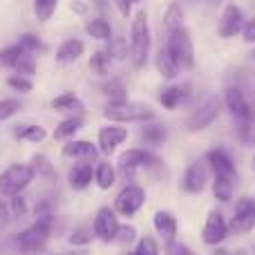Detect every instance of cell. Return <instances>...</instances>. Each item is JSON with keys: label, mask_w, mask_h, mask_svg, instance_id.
Returning <instances> with one entry per match:
<instances>
[{"label": "cell", "mask_w": 255, "mask_h": 255, "mask_svg": "<svg viewBox=\"0 0 255 255\" xmlns=\"http://www.w3.org/2000/svg\"><path fill=\"white\" fill-rule=\"evenodd\" d=\"M224 106L233 115V119L255 124V88L249 83L240 81V83L229 85L224 94Z\"/></svg>", "instance_id": "6da1fadb"}, {"label": "cell", "mask_w": 255, "mask_h": 255, "mask_svg": "<svg viewBox=\"0 0 255 255\" xmlns=\"http://www.w3.org/2000/svg\"><path fill=\"white\" fill-rule=\"evenodd\" d=\"M150 45H152V38H150L148 13L136 11L134 20H132V27H130V61L136 70L145 67V63H148Z\"/></svg>", "instance_id": "7a4b0ae2"}, {"label": "cell", "mask_w": 255, "mask_h": 255, "mask_svg": "<svg viewBox=\"0 0 255 255\" xmlns=\"http://www.w3.org/2000/svg\"><path fill=\"white\" fill-rule=\"evenodd\" d=\"M110 124H148L154 121V112L150 110L145 103H136V101H121V103H108L103 110Z\"/></svg>", "instance_id": "3957f363"}, {"label": "cell", "mask_w": 255, "mask_h": 255, "mask_svg": "<svg viewBox=\"0 0 255 255\" xmlns=\"http://www.w3.org/2000/svg\"><path fill=\"white\" fill-rule=\"evenodd\" d=\"M36 179V172L27 163H11L0 175V197H16L25 188H29Z\"/></svg>", "instance_id": "277c9868"}, {"label": "cell", "mask_w": 255, "mask_h": 255, "mask_svg": "<svg viewBox=\"0 0 255 255\" xmlns=\"http://www.w3.org/2000/svg\"><path fill=\"white\" fill-rule=\"evenodd\" d=\"M166 49L177 61V65L181 70H193L195 67V49H193V40H190V34L186 31V27L168 34Z\"/></svg>", "instance_id": "5b68a950"}, {"label": "cell", "mask_w": 255, "mask_h": 255, "mask_svg": "<svg viewBox=\"0 0 255 255\" xmlns=\"http://www.w3.org/2000/svg\"><path fill=\"white\" fill-rule=\"evenodd\" d=\"M222 112V99L220 97H208L199 108H195L190 112V117L186 119V130L188 132H202L206 130L211 124H215V119Z\"/></svg>", "instance_id": "8992f818"}, {"label": "cell", "mask_w": 255, "mask_h": 255, "mask_svg": "<svg viewBox=\"0 0 255 255\" xmlns=\"http://www.w3.org/2000/svg\"><path fill=\"white\" fill-rule=\"evenodd\" d=\"M145 204V190L136 184H126L115 197V213L121 217H132L143 208Z\"/></svg>", "instance_id": "52a82bcc"}, {"label": "cell", "mask_w": 255, "mask_h": 255, "mask_svg": "<svg viewBox=\"0 0 255 255\" xmlns=\"http://www.w3.org/2000/svg\"><path fill=\"white\" fill-rule=\"evenodd\" d=\"M159 163L161 161L152 152H148L145 148H130L119 157V175L128 179L139 168H152V166H159Z\"/></svg>", "instance_id": "ba28073f"}, {"label": "cell", "mask_w": 255, "mask_h": 255, "mask_svg": "<svg viewBox=\"0 0 255 255\" xmlns=\"http://www.w3.org/2000/svg\"><path fill=\"white\" fill-rule=\"evenodd\" d=\"M119 226H121V224H119V215L115 213V208L101 206V208L97 211V215H94V222H92L94 238H99L103 244L115 242Z\"/></svg>", "instance_id": "9c48e42d"}, {"label": "cell", "mask_w": 255, "mask_h": 255, "mask_svg": "<svg viewBox=\"0 0 255 255\" xmlns=\"http://www.w3.org/2000/svg\"><path fill=\"white\" fill-rule=\"evenodd\" d=\"M229 235V222L222 215V211H211L206 217V224L202 229V240L208 247H217L220 242H224Z\"/></svg>", "instance_id": "30bf717a"}, {"label": "cell", "mask_w": 255, "mask_h": 255, "mask_svg": "<svg viewBox=\"0 0 255 255\" xmlns=\"http://www.w3.org/2000/svg\"><path fill=\"white\" fill-rule=\"evenodd\" d=\"M244 13L238 4H226L224 11H222L220 25H217V36L220 38H233L235 34H240L244 27Z\"/></svg>", "instance_id": "8fae6325"}, {"label": "cell", "mask_w": 255, "mask_h": 255, "mask_svg": "<svg viewBox=\"0 0 255 255\" xmlns=\"http://www.w3.org/2000/svg\"><path fill=\"white\" fill-rule=\"evenodd\" d=\"M255 226V202L249 197H242L235 202L233 220H231V229L238 233H249Z\"/></svg>", "instance_id": "7c38bea8"}, {"label": "cell", "mask_w": 255, "mask_h": 255, "mask_svg": "<svg viewBox=\"0 0 255 255\" xmlns=\"http://www.w3.org/2000/svg\"><path fill=\"white\" fill-rule=\"evenodd\" d=\"M206 166L208 170H213V175L220 177H231V179H238V168H235V161L226 150L215 148L206 152Z\"/></svg>", "instance_id": "4fadbf2b"}, {"label": "cell", "mask_w": 255, "mask_h": 255, "mask_svg": "<svg viewBox=\"0 0 255 255\" xmlns=\"http://www.w3.org/2000/svg\"><path fill=\"white\" fill-rule=\"evenodd\" d=\"M208 184V166L206 161H195L186 168L184 177H181V188L190 195H197L206 188Z\"/></svg>", "instance_id": "5bb4252c"}, {"label": "cell", "mask_w": 255, "mask_h": 255, "mask_svg": "<svg viewBox=\"0 0 255 255\" xmlns=\"http://www.w3.org/2000/svg\"><path fill=\"white\" fill-rule=\"evenodd\" d=\"M128 139V128H124L121 124H110V126H103L99 130V152L108 154L110 157L112 152L117 150V145H121Z\"/></svg>", "instance_id": "9a60e30c"}, {"label": "cell", "mask_w": 255, "mask_h": 255, "mask_svg": "<svg viewBox=\"0 0 255 255\" xmlns=\"http://www.w3.org/2000/svg\"><path fill=\"white\" fill-rule=\"evenodd\" d=\"M61 154L65 159H74V161H94L99 157V148L94 143H90V141L70 139V141H65Z\"/></svg>", "instance_id": "2e32d148"}, {"label": "cell", "mask_w": 255, "mask_h": 255, "mask_svg": "<svg viewBox=\"0 0 255 255\" xmlns=\"http://www.w3.org/2000/svg\"><path fill=\"white\" fill-rule=\"evenodd\" d=\"M67 181L74 190H85L94 181V168L92 161H76L67 172Z\"/></svg>", "instance_id": "e0dca14e"}, {"label": "cell", "mask_w": 255, "mask_h": 255, "mask_svg": "<svg viewBox=\"0 0 255 255\" xmlns=\"http://www.w3.org/2000/svg\"><path fill=\"white\" fill-rule=\"evenodd\" d=\"M152 224H154V231L161 235V240L166 244L175 242L177 238V217L172 215L170 211H157L152 217Z\"/></svg>", "instance_id": "ac0fdd59"}, {"label": "cell", "mask_w": 255, "mask_h": 255, "mask_svg": "<svg viewBox=\"0 0 255 255\" xmlns=\"http://www.w3.org/2000/svg\"><path fill=\"white\" fill-rule=\"evenodd\" d=\"M188 99H190V85H170V88L159 92V103L166 110H177Z\"/></svg>", "instance_id": "d6986e66"}, {"label": "cell", "mask_w": 255, "mask_h": 255, "mask_svg": "<svg viewBox=\"0 0 255 255\" xmlns=\"http://www.w3.org/2000/svg\"><path fill=\"white\" fill-rule=\"evenodd\" d=\"M83 52H85V45L79 38H70L56 49V61L63 63V65H70V63L79 61L83 56Z\"/></svg>", "instance_id": "ffe728a7"}, {"label": "cell", "mask_w": 255, "mask_h": 255, "mask_svg": "<svg viewBox=\"0 0 255 255\" xmlns=\"http://www.w3.org/2000/svg\"><path fill=\"white\" fill-rule=\"evenodd\" d=\"M139 136L145 145H161L168 139V130L166 126L157 124V121H148V124H141Z\"/></svg>", "instance_id": "44dd1931"}, {"label": "cell", "mask_w": 255, "mask_h": 255, "mask_svg": "<svg viewBox=\"0 0 255 255\" xmlns=\"http://www.w3.org/2000/svg\"><path fill=\"white\" fill-rule=\"evenodd\" d=\"M154 65H157L159 74H161L163 79H168V81L177 79V76L181 74V67L177 65V61L170 56V54H168V49H166V47L159 49L157 58H154Z\"/></svg>", "instance_id": "7402d4cb"}, {"label": "cell", "mask_w": 255, "mask_h": 255, "mask_svg": "<svg viewBox=\"0 0 255 255\" xmlns=\"http://www.w3.org/2000/svg\"><path fill=\"white\" fill-rule=\"evenodd\" d=\"M85 34L94 40L108 43V40H112V25L106 18H90V20H85Z\"/></svg>", "instance_id": "603a6c76"}, {"label": "cell", "mask_w": 255, "mask_h": 255, "mask_svg": "<svg viewBox=\"0 0 255 255\" xmlns=\"http://www.w3.org/2000/svg\"><path fill=\"white\" fill-rule=\"evenodd\" d=\"M115 181H117L115 166H112L110 161L97 163V168H94V184H97L101 190H110L112 186H115Z\"/></svg>", "instance_id": "cb8c5ba5"}, {"label": "cell", "mask_w": 255, "mask_h": 255, "mask_svg": "<svg viewBox=\"0 0 255 255\" xmlns=\"http://www.w3.org/2000/svg\"><path fill=\"white\" fill-rule=\"evenodd\" d=\"M235 181L231 177H213V195H215L217 202H231L233 199V190H235Z\"/></svg>", "instance_id": "d4e9b609"}, {"label": "cell", "mask_w": 255, "mask_h": 255, "mask_svg": "<svg viewBox=\"0 0 255 255\" xmlns=\"http://www.w3.org/2000/svg\"><path fill=\"white\" fill-rule=\"evenodd\" d=\"M81 124H83L81 117H67V119H63L61 124L56 126V130H54V139H58V141L74 139V134L81 130Z\"/></svg>", "instance_id": "484cf974"}, {"label": "cell", "mask_w": 255, "mask_h": 255, "mask_svg": "<svg viewBox=\"0 0 255 255\" xmlns=\"http://www.w3.org/2000/svg\"><path fill=\"white\" fill-rule=\"evenodd\" d=\"M13 136L20 141H31V143H40V141L47 139V130L43 126H36V124H29V126H18Z\"/></svg>", "instance_id": "4316f807"}, {"label": "cell", "mask_w": 255, "mask_h": 255, "mask_svg": "<svg viewBox=\"0 0 255 255\" xmlns=\"http://www.w3.org/2000/svg\"><path fill=\"white\" fill-rule=\"evenodd\" d=\"M163 27H166L168 34L181 29L184 27V9H181L179 2H172L170 7L166 9V16H163Z\"/></svg>", "instance_id": "83f0119b"}, {"label": "cell", "mask_w": 255, "mask_h": 255, "mask_svg": "<svg viewBox=\"0 0 255 255\" xmlns=\"http://www.w3.org/2000/svg\"><path fill=\"white\" fill-rule=\"evenodd\" d=\"M110 61H126L130 56V45L126 38H112L108 40V49H106Z\"/></svg>", "instance_id": "f1b7e54d"}, {"label": "cell", "mask_w": 255, "mask_h": 255, "mask_svg": "<svg viewBox=\"0 0 255 255\" xmlns=\"http://www.w3.org/2000/svg\"><path fill=\"white\" fill-rule=\"evenodd\" d=\"M22 54H25V49L20 47V45H7V47L0 49V67H16L18 61L22 58Z\"/></svg>", "instance_id": "f546056e"}, {"label": "cell", "mask_w": 255, "mask_h": 255, "mask_svg": "<svg viewBox=\"0 0 255 255\" xmlns=\"http://www.w3.org/2000/svg\"><path fill=\"white\" fill-rule=\"evenodd\" d=\"M103 94L110 99V103H121V101H128V90L126 85L121 83L119 79H110L106 85H103Z\"/></svg>", "instance_id": "4dcf8cb0"}, {"label": "cell", "mask_w": 255, "mask_h": 255, "mask_svg": "<svg viewBox=\"0 0 255 255\" xmlns=\"http://www.w3.org/2000/svg\"><path fill=\"white\" fill-rule=\"evenodd\" d=\"M31 168H34V172L38 177H43V179H49V181L56 179V170H54V166L49 163V159L43 157V154H36V157L31 159Z\"/></svg>", "instance_id": "1f68e13d"}, {"label": "cell", "mask_w": 255, "mask_h": 255, "mask_svg": "<svg viewBox=\"0 0 255 255\" xmlns=\"http://www.w3.org/2000/svg\"><path fill=\"white\" fill-rule=\"evenodd\" d=\"M58 0H34V13L40 22L52 20V16L56 13Z\"/></svg>", "instance_id": "d6a6232c"}, {"label": "cell", "mask_w": 255, "mask_h": 255, "mask_svg": "<svg viewBox=\"0 0 255 255\" xmlns=\"http://www.w3.org/2000/svg\"><path fill=\"white\" fill-rule=\"evenodd\" d=\"M92 240H94L92 226H76V229L70 233V244H72L74 249H76V247H88Z\"/></svg>", "instance_id": "836d02e7"}, {"label": "cell", "mask_w": 255, "mask_h": 255, "mask_svg": "<svg viewBox=\"0 0 255 255\" xmlns=\"http://www.w3.org/2000/svg\"><path fill=\"white\" fill-rule=\"evenodd\" d=\"M90 70L97 72L99 76H108V72H110V58H108L106 49H99V52L92 54V58H90Z\"/></svg>", "instance_id": "e575fe53"}, {"label": "cell", "mask_w": 255, "mask_h": 255, "mask_svg": "<svg viewBox=\"0 0 255 255\" xmlns=\"http://www.w3.org/2000/svg\"><path fill=\"white\" fill-rule=\"evenodd\" d=\"M20 110H22L20 99H2V101H0V126H2L7 119L16 117Z\"/></svg>", "instance_id": "d590c367"}, {"label": "cell", "mask_w": 255, "mask_h": 255, "mask_svg": "<svg viewBox=\"0 0 255 255\" xmlns=\"http://www.w3.org/2000/svg\"><path fill=\"white\" fill-rule=\"evenodd\" d=\"M52 108L58 112H63V110H72V108H81V103H79V99H76L74 92H63L61 97L52 99Z\"/></svg>", "instance_id": "8d00e7d4"}, {"label": "cell", "mask_w": 255, "mask_h": 255, "mask_svg": "<svg viewBox=\"0 0 255 255\" xmlns=\"http://www.w3.org/2000/svg\"><path fill=\"white\" fill-rule=\"evenodd\" d=\"M161 251H159V244H157V240L154 238H141L139 240V244H136V249L132 253H128V255H159Z\"/></svg>", "instance_id": "74e56055"}, {"label": "cell", "mask_w": 255, "mask_h": 255, "mask_svg": "<svg viewBox=\"0 0 255 255\" xmlns=\"http://www.w3.org/2000/svg\"><path fill=\"white\" fill-rule=\"evenodd\" d=\"M16 74H22V76H34L36 74V56L34 54H22V58L18 61V65L13 67Z\"/></svg>", "instance_id": "f35d334b"}, {"label": "cell", "mask_w": 255, "mask_h": 255, "mask_svg": "<svg viewBox=\"0 0 255 255\" xmlns=\"http://www.w3.org/2000/svg\"><path fill=\"white\" fill-rule=\"evenodd\" d=\"M7 85L16 92H31L34 90V83H31L29 76H22V74H11L7 79Z\"/></svg>", "instance_id": "ab89813d"}, {"label": "cell", "mask_w": 255, "mask_h": 255, "mask_svg": "<svg viewBox=\"0 0 255 255\" xmlns=\"http://www.w3.org/2000/svg\"><path fill=\"white\" fill-rule=\"evenodd\" d=\"M18 45H20V47L25 49L27 54H38V52H45V45L40 43V38H36L34 34H25V36H20Z\"/></svg>", "instance_id": "60d3db41"}, {"label": "cell", "mask_w": 255, "mask_h": 255, "mask_svg": "<svg viewBox=\"0 0 255 255\" xmlns=\"http://www.w3.org/2000/svg\"><path fill=\"white\" fill-rule=\"evenodd\" d=\"M9 211H11L13 220H25V217H27V202H25V197H22V195L11 197V202H9Z\"/></svg>", "instance_id": "b9f144b4"}, {"label": "cell", "mask_w": 255, "mask_h": 255, "mask_svg": "<svg viewBox=\"0 0 255 255\" xmlns=\"http://www.w3.org/2000/svg\"><path fill=\"white\" fill-rule=\"evenodd\" d=\"M136 240V229L132 224H121L119 226V231H117V238H115V242L117 244H130V242H134Z\"/></svg>", "instance_id": "7bdbcfd3"}, {"label": "cell", "mask_w": 255, "mask_h": 255, "mask_svg": "<svg viewBox=\"0 0 255 255\" xmlns=\"http://www.w3.org/2000/svg\"><path fill=\"white\" fill-rule=\"evenodd\" d=\"M166 253L168 255H197L190 247L177 242V240H175V242H170V244H166Z\"/></svg>", "instance_id": "ee69618b"}, {"label": "cell", "mask_w": 255, "mask_h": 255, "mask_svg": "<svg viewBox=\"0 0 255 255\" xmlns=\"http://www.w3.org/2000/svg\"><path fill=\"white\" fill-rule=\"evenodd\" d=\"M11 211H9V204H4L2 199H0V231H4L9 224H11Z\"/></svg>", "instance_id": "f6af8a7d"}, {"label": "cell", "mask_w": 255, "mask_h": 255, "mask_svg": "<svg viewBox=\"0 0 255 255\" xmlns=\"http://www.w3.org/2000/svg\"><path fill=\"white\" fill-rule=\"evenodd\" d=\"M242 38H244V43H255V16L251 18V20L244 22V27H242Z\"/></svg>", "instance_id": "bcb514c9"}, {"label": "cell", "mask_w": 255, "mask_h": 255, "mask_svg": "<svg viewBox=\"0 0 255 255\" xmlns=\"http://www.w3.org/2000/svg\"><path fill=\"white\" fill-rule=\"evenodd\" d=\"M132 4H134V2H132V0H115V7H117V11H119L124 18H128V16H130V13H132Z\"/></svg>", "instance_id": "7dc6e473"}, {"label": "cell", "mask_w": 255, "mask_h": 255, "mask_svg": "<svg viewBox=\"0 0 255 255\" xmlns=\"http://www.w3.org/2000/svg\"><path fill=\"white\" fill-rule=\"evenodd\" d=\"M70 9H72L74 13H79V16H85V13H88V4H85L83 0H72Z\"/></svg>", "instance_id": "c3c4849f"}, {"label": "cell", "mask_w": 255, "mask_h": 255, "mask_svg": "<svg viewBox=\"0 0 255 255\" xmlns=\"http://www.w3.org/2000/svg\"><path fill=\"white\" fill-rule=\"evenodd\" d=\"M213 255H247V251H242V249H240V251H226V249H217Z\"/></svg>", "instance_id": "681fc988"}, {"label": "cell", "mask_w": 255, "mask_h": 255, "mask_svg": "<svg viewBox=\"0 0 255 255\" xmlns=\"http://www.w3.org/2000/svg\"><path fill=\"white\" fill-rule=\"evenodd\" d=\"M247 143H253V145H255V124L251 126V132H249V139H247Z\"/></svg>", "instance_id": "f907efd6"}, {"label": "cell", "mask_w": 255, "mask_h": 255, "mask_svg": "<svg viewBox=\"0 0 255 255\" xmlns=\"http://www.w3.org/2000/svg\"><path fill=\"white\" fill-rule=\"evenodd\" d=\"M63 255H88V251H85V249H74V251L63 253Z\"/></svg>", "instance_id": "816d5d0a"}, {"label": "cell", "mask_w": 255, "mask_h": 255, "mask_svg": "<svg viewBox=\"0 0 255 255\" xmlns=\"http://www.w3.org/2000/svg\"><path fill=\"white\" fill-rule=\"evenodd\" d=\"M132 2H141V0H132Z\"/></svg>", "instance_id": "f5cc1de1"}, {"label": "cell", "mask_w": 255, "mask_h": 255, "mask_svg": "<svg viewBox=\"0 0 255 255\" xmlns=\"http://www.w3.org/2000/svg\"><path fill=\"white\" fill-rule=\"evenodd\" d=\"M253 166H255V157H253Z\"/></svg>", "instance_id": "db71d44e"}, {"label": "cell", "mask_w": 255, "mask_h": 255, "mask_svg": "<svg viewBox=\"0 0 255 255\" xmlns=\"http://www.w3.org/2000/svg\"><path fill=\"white\" fill-rule=\"evenodd\" d=\"M253 58H255V49H253Z\"/></svg>", "instance_id": "11a10c76"}]
</instances>
